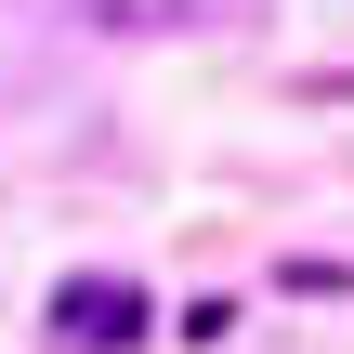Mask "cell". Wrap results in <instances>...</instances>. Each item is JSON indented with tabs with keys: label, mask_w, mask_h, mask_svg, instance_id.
Returning <instances> with one entry per match:
<instances>
[{
	"label": "cell",
	"mask_w": 354,
	"mask_h": 354,
	"mask_svg": "<svg viewBox=\"0 0 354 354\" xmlns=\"http://www.w3.org/2000/svg\"><path fill=\"white\" fill-rule=\"evenodd\" d=\"M39 328H53L66 354H131L145 342V289H131V276H66Z\"/></svg>",
	"instance_id": "cell-1"
},
{
	"label": "cell",
	"mask_w": 354,
	"mask_h": 354,
	"mask_svg": "<svg viewBox=\"0 0 354 354\" xmlns=\"http://www.w3.org/2000/svg\"><path fill=\"white\" fill-rule=\"evenodd\" d=\"M92 26H184V13H210V0H79Z\"/></svg>",
	"instance_id": "cell-2"
}]
</instances>
